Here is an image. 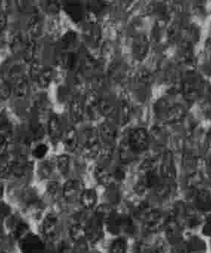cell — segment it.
Listing matches in <instances>:
<instances>
[{"label": "cell", "instance_id": "2", "mask_svg": "<svg viewBox=\"0 0 211 253\" xmlns=\"http://www.w3.org/2000/svg\"><path fill=\"white\" fill-rule=\"evenodd\" d=\"M83 227L85 238L90 244L99 242L104 237L105 230L104 222L95 214L87 217Z\"/></svg>", "mask_w": 211, "mask_h": 253}, {"label": "cell", "instance_id": "19", "mask_svg": "<svg viewBox=\"0 0 211 253\" xmlns=\"http://www.w3.org/2000/svg\"><path fill=\"white\" fill-rule=\"evenodd\" d=\"M69 158L65 155L59 156L56 159V167L62 174H66L69 171Z\"/></svg>", "mask_w": 211, "mask_h": 253}, {"label": "cell", "instance_id": "9", "mask_svg": "<svg viewBox=\"0 0 211 253\" xmlns=\"http://www.w3.org/2000/svg\"><path fill=\"white\" fill-rule=\"evenodd\" d=\"M13 92L17 98H23L28 94V84L24 76L19 77L13 81Z\"/></svg>", "mask_w": 211, "mask_h": 253}, {"label": "cell", "instance_id": "5", "mask_svg": "<svg viewBox=\"0 0 211 253\" xmlns=\"http://www.w3.org/2000/svg\"><path fill=\"white\" fill-rule=\"evenodd\" d=\"M83 189H84L82 187V183L80 180L77 179H68L62 185V197L68 201L80 199Z\"/></svg>", "mask_w": 211, "mask_h": 253}, {"label": "cell", "instance_id": "12", "mask_svg": "<svg viewBox=\"0 0 211 253\" xmlns=\"http://www.w3.org/2000/svg\"><path fill=\"white\" fill-rule=\"evenodd\" d=\"M46 193L52 199H58L62 196V185L56 180L49 182L46 186Z\"/></svg>", "mask_w": 211, "mask_h": 253}, {"label": "cell", "instance_id": "7", "mask_svg": "<svg viewBox=\"0 0 211 253\" xmlns=\"http://www.w3.org/2000/svg\"><path fill=\"white\" fill-rule=\"evenodd\" d=\"M106 202L111 207L117 205L121 201L122 192L117 183H110L106 185L105 192H104Z\"/></svg>", "mask_w": 211, "mask_h": 253}, {"label": "cell", "instance_id": "25", "mask_svg": "<svg viewBox=\"0 0 211 253\" xmlns=\"http://www.w3.org/2000/svg\"><path fill=\"white\" fill-rule=\"evenodd\" d=\"M3 194H4V186L2 183L0 182V198H2Z\"/></svg>", "mask_w": 211, "mask_h": 253}, {"label": "cell", "instance_id": "23", "mask_svg": "<svg viewBox=\"0 0 211 253\" xmlns=\"http://www.w3.org/2000/svg\"><path fill=\"white\" fill-rule=\"evenodd\" d=\"M43 69H42L41 66L39 63H35L31 66V70H30V75L31 78L34 80L38 79L40 75H41L43 72Z\"/></svg>", "mask_w": 211, "mask_h": 253}, {"label": "cell", "instance_id": "21", "mask_svg": "<svg viewBox=\"0 0 211 253\" xmlns=\"http://www.w3.org/2000/svg\"><path fill=\"white\" fill-rule=\"evenodd\" d=\"M52 78V71L49 70V69H46V70L43 71V72H42L41 75H40L37 81L40 86L45 88V87H47L50 84Z\"/></svg>", "mask_w": 211, "mask_h": 253}, {"label": "cell", "instance_id": "3", "mask_svg": "<svg viewBox=\"0 0 211 253\" xmlns=\"http://www.w3.org/2000/svg\"><path fill=\"white\" fill-rule=\"evenodd\" d=\"M59 220L54 213H49L43 217L40 225V232L48 241H52L56 239L59 232Z\"/></svg>", "mask_w": 211, "mask_h": 253}, {"label": "cell", "instance_id": "24", "mask_svg": "<svg viewBox=\"0 0 211 253\" xmlns=\"http://www.w3.org/2000/svg\"><path fill=\"white\" fill-rule=\"evenodd\" d=\"M8 138L0 134V158H2L8 148Z\"/></svg>", "mask_w": 211, "mask_h": 253}, {"label": "cell", "instance_id": "1", "mask_svg": "<svg viewBox=\"0 0 211 253\" xmlns=\"http://www.w3.org/2000/svg\"><path fill=\"white\" fill-rule=\"evenodd\" d=\"M105 229L110 234L121 236L122 234H129L134 228L133 221L129 215L114 211L104 221Z\"/></svg>", "mask_w": 211, "mask_h": 253}, {"label": "cell", "instance_id": "13", "mask_svg": "<svg viewBox=\"0 0 211 253\" xmlns=\"http://www.w3.org/2000/svg\"><path fill=\"white\" fill-rule=\"evenodd\" d=\"M22 37L19 32H14L10 35L9 38V48L13 54H17L22 47Z\"/></svg>", "mask_w": 211, "mask_h": 253}, {"label": "cell", "instance_id": "18", "mask_svg": "<svg viewBox=\"0 0 211 253\" xmlns=\"http://www.w3.org/2000/svg\"><path fill=\"white\" fill-rule=\"evenodd\" d=\"M36 45L34 41H30L25 45L23 49V59L25 62L32 61L34 60V55H35Z\"/></svg>", "mask_w": 211, "mask_h": 253}, {"label": "cell", "instance_id": "8", "mask_svg": "<svg viewBox=\"0 0 211 253\" xmlns=\"http://www.w3.org/2000/svg\"><path fill=\"white\" fill-rule=\"evenodd\" d=\"M80 201L82 206L86 210L95 208L98 204V195L95 189L92 188L84 189L80 197Z\"/></svg>", "mask_w": 211, "mask_h": 253}, {"label": "cell", "instance_id": "15", "mask_svg": "<svg viewBox=\"0 0 211 253\" xmlns=\"http://www.w3.org/2000/svg\"><path fill=\"white\" fill-rule=\"evenodd\" d=\"M53 167L52 164L47 161L42 163L37 169V175L41 180H47L53 173Z\"/></svg>", "mask_w": 211, "mask_h": 253}, {"label": "cell", "instance_id": "20", "mask_svg": "<svg viewBox=\"0 0 211 253\" xmlns=\"http://www.w3.org/2000/svg\"><path fill=\"white\" fill-rule=\"evenodd\" d=\"M49 132L51 137L56 138L60 132V124L56 118H52L49 121Z\"/></svg>", "mask_w": 211, "mask_h": 253}, {"label": "cell", "instance_id": "4", "mask_svg": "<svg viewBox=\"0 0 211 253\" xmlns=\"http://www.w3.org/2000/svg\"><path fill=\"white\" fill-rule=\"evenodd\" d=\"M19 247L22 253H46L44 241L34 234L29 233L19 241Z\"/></svg>", "mask_w": 211, "mask_h": 253}, {"label": "cell", "instance_id": "14", "mask_svg": "<svg viewBox=\"0 0 211 253\" xmlns=\"http://www.w3.org/2000/svg\"><path fill=\"white\" fill-rule=\"evenodd\" d=\"M13 88L5 78L0 77V101H6L10 98Z\"/></svg>", "mask_w": 211, "mask_h": 253}, {"label": "cell", "instance_id": "22", "mask_svg": "<svg viewBox=\"0 0 211 253\" xmlns=\"http://www.w3.org/2000/svg\"><path fill=\"white\" fill-rule=\"evenodd\" d=\"M4 2L0 1V35L7 26V10L4 5Z\"/></svg>", "mask_w": 211, "mask_h": 253}, {"label": "cell", "instance_id": "17", "mask_svg": "<svg viewBox=\"0 0 211 253\" xmlns=\"http://www.w3.org/2000/svg\"><path fill=\"white\" fill-rule=\"evenodd\" d=\"M48 152H49V146L46 143H40L34 146L31 154L35 159L42 160L46 156Z\"/></svg>", "mask_w": 211, "mask_h": 253}, {"label": "cell", "instance_id": "11", "mask_svg": "<svg viewBox=\"0 0 211 253\" xmlns=\"http://www.w3.org/2000/svg\"><path fill=\"white\" fill-rule=\"evenodd\" d=\"M132 149L138 151L145 147L147 143V137L145 133L141 131H138L131 135L130 139Z\"/></svg>", "mask_w": 211, "mask_h": 253}, {"label": "cell", "instance_id": "16", "mask_svg": "<svg viewBox=\"0 0 211 253\" xmlns=\"http://www.w3.org/2000/svg\"><path fill=\"white\" fill-rule=\"evenodd\" d=\"M10 177H11V160H2L0 161V179Z\"/></svg>", "mask_w": 211, "mask_h": 253}, {"label": "cell", "instance_id": "6", "mask_svg": "<svg viewBox=\"0 0 211 253\" xmlns=\"http://www.w3.org/2000/svg\"><path fill=\"white\" fill-rule=\"evenodd\" d=\"M10 220L11 223L10 224V229L15 239L20 241L24 237L30 233L29 226L26 222L21 218L15 217Z\"/></svg>", "mask_w": 211, "mask_h": 253}, {"label": "cell", "instance_id": "10", "mask_svg": "<svg viewBox=\"0 0 211 253\" xmlns=\"http://www.w3.org/2000/svg\"><path fill=\"white\" fill-rule=\"evenodd\" d=\"M128 241L123 236H117L108 247V253H127Z\"/></svg>", "mask_w": 211, "mask_h": 253}]
</instances>
